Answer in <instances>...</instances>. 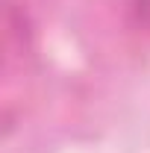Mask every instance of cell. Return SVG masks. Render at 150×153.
Here are the masks:
<instances>
[{
    "instance_id": "obj_1",
    "label": "cell",
    "mask_w": 150,
    "mask_h": 153,
    "mask_svg": "<svg viewBox=\"0 0 150 153\" xmlns=\"http://www.w3.org/2000/svg\"><path fill=\"white\" fill-rule=\"evenodd\" d=\"M130 12L135 18V24L144 33H150V0H130Z\"/></svg>"
}]
</instances>
